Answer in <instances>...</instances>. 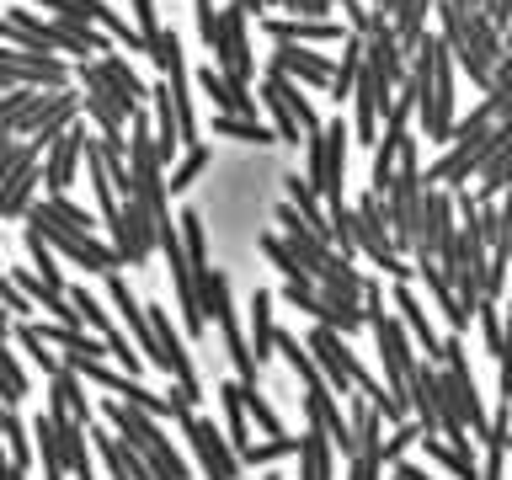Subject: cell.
Masks as SVG:
<instances>
[{
    "instance_id": "cell-1",
    "label": "cell",
    "mask_w": 512,
    "mask_h": 480,
    "mask_svg": "<svg viewBox=\"0 0 512 480\" xmlns=\"http://www.w3.org/2000/svg\"><path fill=\"white\" fill-rule=\"evenodd\" d=\"M352 246H358L384 278H395V283L416 278V267L406 262V256H395V246H390V224H384V198L379 192H363L358 208H352Z\"/></svg>"
},
{
    "instance_id": "cell-2",
    "label": "cell",
    "mask_w": 512,
    "mask_h": 480,
    "mask_svg": "<svg viewBox=\"0 0 512 480\" xmlns=\"http://www.w3.org/2000/svg\"><path fill=\"white\" fill-rule=\"evenodd\" d=\"M27 230H38L48 246H54V256H64V262H75V267H86V272H118V267H123V256L112 251L107 240L64 230V224H54V219L43 214V203L27 208Z\"/></svg>"
},
{
    "instance_id": "cell-3",
    "label": "cell",
    "mask_w": 512,
    "mask_h": 480,
    "mask_svg": "<svg viewBox=\"0 0 512 480\" xmlns=\"http://www.w3.org/2000/svg\"><path fill=\"white\" fill-rule=\"evenodd\" d=\"M214 70L224 80H235V86H251L256 75V59H251V27H246V11L235 6V0H224L219 11V38H214Z\"/></svg>"
},
{
    "instance_id": "cell-4",
    "label": "cell",
    "mask_w": 512,
    "mask_h": 480,
    "mask_svg": "<svg viewBox=\"0 0 512 480\" xmlns=\"http://www.w3.org/2000/svg\"><path fill=\"white\" fill-rule=\"evenodd\" d=\"M182 432L192 438V454H198V464H203V480H240V470H246V464H240V454L230 448V438H224V432L208 422V416H182Z\"/></svg>"
},
{
    "instance_id": "cell-5",
    "label": "cell",
    "mask_w": 512,
    "mask_h": 480,
    "mask_svg": "<svg viewBox=\"0 0 512 480\" xmlns=\"http://www.w3.org/2000/svg\"><path fill=\"white\" fill-rule=\"evenodd\" d=\"M112 251L123 256V267H150V256H155V219H150V208H144V198H123L118 203Z\"/></svg>"
},
{
    "instance_id": "cell-6",
    "label": "cell",
    "mask_w": 512,
    "mask_h": 480,
    "mask_svg": "<svg viewBox=\"0 0 512 480\" xmlns=\"http://www.w3.org/2000/svg\"><path fill=\"white\" fill-rule=\"evenodd\" d=\"M86 144H91V134H86V123H70L64 134L43 150V187H48V198H59V192H70V182H75V171H80V160H86Z\"/></svg>"
},
{
    "instance_id": "cell-7",
    "label": "cell",
    "mask_w": 512,
    "mask_h": 480,
    "mask_svg": "<svg viewBox=\"0 0 512 480\" xmlns=\"http://www.w3.org/2000/svg\"><path fill=\"white\" fill-rule=\"evenodd\" d=\"M144 320H150V331H155V342H160V374H166L171 384H182V390H198V368H192V352L182 342V331L171 326V310L166 304H144Z\"/></svg>"
},
{
    "instance_id": "cell-8",
    "label": "cell",
    "mask_w": 512,
    "mask_h": 480,
    "mask_svg": "<svg viewBox=\"0 0 512 480\" xmlns=\"http://www.w3.org/2000/svg\"><path fill=\"white\" fill-rule=\"evenodd\" d=\"M331 54H315V48H299V43H278L272 48V64L267 70H278V75H288L294 86H304V91H326L331 86Z\"/></svg>"
},
{
    "instance_id": "cell-9",
    "label": "cell",
    "mask_w": 512,
    "mask_h": 480,
    "mask_svg": "<svg viewBox=\"0 0 512 480\" xmlns=\"http://www.w3.org/2000/svg\"><path fill=\"white\" fill-rule=\"evenodd\" d=\"M43 416H48V427H54V443H59V459H64V470H70V480H96L91 475L86 427H80L64 406H54V400H43Z\"/></svg>"
},
{
    "instance_id": "cell-10",
    "label": "cell",
    "mask_w": 512,
    "mask_h": 480,
    "mask_svg": "<svg viewBox=\"0 0 512 480\" xmlns=\"http://www.w3.org/2000/svg\"><path fill=\"white\" fill-rule=\"evenodd\" d=\"M262 27H267V38L272 43H299V48H320V43H342L347 32L331 22H315V16H288V11H278V16H262Z\"/></svg>"
},
{
    "instance_id": "cell-11",
    "label": "cell",
    "mask_w": 512,
    "mask_h": 480,
    "mask_svg": "<svg viewBox=\"0 0 512 480\" xmlns=\"http://www.w3.org/2000/svg\"><path fill=\"white\" fill-rule=\"evenodd\" d=\"M102 416H107V427L118 432L128 448H134V454H150V448L166 438L155 416H150V411H139V406H128V400H102Z\"/></svg>"
},
{
    "instance_id": "cell-12",
    "label": "cell",
    "mask_w": 512,
    "mask_h": 480,
    "mask_svg": "<svg viewBox=\"0 0 512 480\" xmlns=\"http://www.w3.org/2000/svg\"><path fill=\"white\" fill-rule=\"evenodd\" d=\"M395 320L406 326L411 336V347H422L427 352V363H443V342H438V331H432V320H427V304L411 294V283H395Z\"/></svg>"
},
{
    "instance_id": "cell-13",
    "label": "cell",
    "mask_w": 512,
    "mask_h": 480,
    "mask_svg": "<svg viewBox=\"0 0 512 480\" xmlns=\"http://www.w3.org/2000/svg\"><path fill=\"white\" fill-rule=\"evenodd\" d=\"M107 299L118 304V315L128 320V331H134V347L144 352V358H150L155 368L166 363V358H160V342H155L150 320H144V304L134 299V288H128V278H118V272H107Z\"/></svg>"
},
{
    "instance_id": "cell-14",
    "label": "cell",
    "mask_w": 512,
    "mask_h": 480,
    "mask_svg": "<svg viewBox=\"0 0 512 480\" xmlns=\"http://www.w3.org/2000/svg\"><path fill=\"white\" fill-rule=\"evenodd\" d=\"M363 64H368V70H374L390 91L406 80V48L395 43V27H390V22H379V27L363 38Z\"/></svg>"
},
{
    "instance_id": "cell-15",
    "label": "cell",
    "mask_w": 512,
    "mask_h": 480,
    "mask_svg": "<svg viewBox=\"0 0 512 480\" xmlns=\"http://www.w3.org/2000/svg\"><path fill=\"white\" fill-rule=\"evenodd\" d=\"M347 144H352V128L336 118L326 123V187H320V203H326V214L331 208H342V187H347Z\"/></svg>"
},
{
    "instance_id": "cell-16",
    "label": "cell",
    "mask_w": 512,
    "mask_h": 480,
    "mask_svg": "<svg viewBox=\"0 0 512 480\" xmlns=\"http://www.w3.org/2000/svg\"><path fill=\"white\" fill-rule=\"evenodd\" d=\"M198 91L214 102V112H224V118H256V96L246 86H235V80H224L214 64L198 75Z\"/></svg>"
},
{
    "instance_id": "cell-17",
    "label": "cell",
    "mask_w": 512,
    "mask_h": 480,
    "mask_svg": "<svg viewBox=\"0 0 512 480\" xmlns=\"http://www.w3.org/2000/svg\"><path fill=\"white\" fill-rule=\"evenodd\" d=\"M48 400L70 411L80 427H91V422H96V406H91V395H86V379H80L75 368H59V374L48 379Z\"/></svg>"
},
{
    "instance_id": "cell-18",
    "label": "cell",
    "mask_w": 512,
    "mask_h": 480,
    "mask_svg": "<svg viewBox=\"0 0 512 480\" xmlns=\"http://www.w3.org/2000/svg\"><path fill=\"white\" fill-rule=\"evenodd\" d=\"M278 352V326H272V288H251V358L267 363Z\"/></svg>"
},
{
    "instance_id": "cell-19",
    "label": "cell",
    "mask_w": 512,
    "mask_h": 480,
    "mask_svg": "<svg viewBox=\"0 0 512 480\" xmlns=\"http://www.w3.org/2000/svg\"><path fill=\"white\" fill-rule=\"evenodd\" d=\"M294 459H299V480H331V475H336V470H331L336 448L326 443V432H320V427H304Z\"/></svg>"
},
{
    "instance_id": "cell-20",
    "label": "cell",
    "mask_w": 512,
    "mask_h": 480,
    "mask_svg": "<svg viewBox=\"0 0 512 480\" xmlns=\"http://www.w3.org/2000/svg\"><path fill=\"white\" fill-rule=\"evenodd\" d=\"M267 86L283 96V107L294 112V123H299V134H304V139L326 128V123H320V112H315V102L304 96V86H294V80H288V75H278V70H267Z\"/></svg>"
},
{
    "instance_id": "cell-21",
    "label": "cell",
    "mask_w": 512,
    "mask_h": 480,
    "mask_svg": "<svg viewBox=\"0 0 512 480\" xmlns=\"http://www.w3.org/2000/svg\"><path fill=\"white\" fill-rule=\"evenodd\" d=\"M358 70H363V38H352V32H347V38H342V59L331 64V86H326V96L336 107L352 96V86H358Z\"/></svg>"
},
{
    "instance_id": "cell-22",
    "label": "cell",
    "mask_w": 512,
    "mask_h": 480,
    "mask_svg": "<svg viewBox=\"0 0 512 480\" xmlns=\"http://www.w3.org/2000/svg\"><path fill=\"white\" fill-rule=\"evenodd\" d=\"M411 267H416V278L427 283V294H432V304H438V310L448 315V326H454V331H464V326H470V315L459 310V299H454V288H448V278H443V272H438V262H411Z\"/></svg>"
},
{
    "instance_id": "cell-23",
    "label": "cell",
    "mask_w": 512,
    "mask_h": 480,
    "mask_svg": "<svg viewBox=\"0 0 512 480\" xmlns=\"http://www.w3.org/2000/svg\"><path fill=\"white\" fill-rule=\"evenodd\" d=\"M422 448H427V459L443 464V470L454 475V480H480V459L464 454V448H454L448 438H422Z\"/></svg>"
},
{
    "instance_id": "cell-24",
    "label": "cell",
    "mask_w": 512,
    "mask_h": 480,
    "mask_svg": "<svg viewBox=\"0 0 512 480\" xmlns=\"http://www.w3.org/2000/svg\"><path fill=\"white\" fill-rule=\"evenodd\" d=\"M283 182H288V208H294V214H299L304 224H310V230H320V235H326V203L315 198V187L304 182L299 171H288Z\"/></svg>"
},
{
    "instance_id": "cell-25",
    "label": "cell",
    "mask_w": 512,
    "mask_h": 480,
    "mask_svg": "<svg viewBox=\"0 0 512 480\" xmlns=\"http://www.w3.org/2000/svg\"><path fill=\"white\" fill-rule=\"evenodd\" d=\"M464 38H470L475 59L486 64V70H496V59H502V32H496L480 11H464Z\"/></svg>"
},
{
    "instance_id": "cell-26",
    "label": "cell",
    "mask_w": 512,
    "mask_h": 480,
    "mask_svg": "<svg viewBox=\"0 0 512 480\" xmlns=\"http://www.w3.org/2000/svg\"><path fill=\"white\" fill-rule=\"evenodd\" d=\"M219 406H224V422H230V448H251V416H246V400H240V384H219Z\"/></svg>"
},
{
    "instance_id": "cell-27",
    "label": "cell",
    "mask_w": 512,
    "mask_h": 480,
    "mask_svg": "<svg viewBox=\"0 0 512 480\" xmlns=\"http://www.w3.org/2000/svg\"><path fill=\"white\" fill-rule=\"evenodd\" d=\"M176 240H182L192 272L208 267V235H203V214H198V208H182V214H176Z\"/></svg>"
},
{
    "instance_id": "cell-28",
    "label": "cell",
    "mask_w": 512,
    "mask_h": 480,
    "mask_svg": "<svg viewBox=\"0 0 512 480\" xmlns=\"http://www.w3.org/2000/svg\"><path fill=\"white\" fill-rule=\"evenodd\" d=\"M214 134L240 139V144H278V134H272L262 118H224V112H214Z\"/></svg>"
},
{
    "instance_id": "cell-29",
    "label": "cell",
    "mask_w": 512,
    "mask_h": 480,
    "mask_svg": "<svg viewBox=\"0 0 512 480\" xmlns=\"http://www.w3.org/2000/svg\"><path fill=\"white\" fill-rule=\"evenodd\" d=\"M203 171H208V144H192V150H182V155H176V166L166 171V192H187Z\"/></svg>"
},
{
    "instance_id": "cell-30",
    "label": "cell",
    "mask_w": 512,
    "mask_h": 480,
    "mask_svg": "<svg viewBox=\"0 0 512 480\" xmlns=\"http://www.w3.org/2000/svg\"><path fill=\"white\" fill-rule=\"evenodd\" d=\"M11 331H16V342H22V352H27V358H32V363H38V368H43V379H54V374H59V368H64V363H59V352H54V347H48V342H43V336H38V331H32V320H16V326H11Z\"/></svg>"
},
{
    "instance_id": "cell-31",
    "label": "cell",
    "mask_w": 512,
    "mask_h": 480,
    "mask_svg": "<svg viewBox=\"0 0 512 480\" xmlns=\"http://www.w3.org/2000/svg\"><path fill=\"white\" fill-rule=\"evenodd\" d=\"M139 459L150 464V475H155V480H192L187 459H182V454H176V448H171V438H160V443L150 448V454H139Z\"/></svg>"
},
{
    "instance_id": "cell-32",
    "label": "cell",
    "mask_w": 512,
    "mask_h": 480,
    "mask_svg": "<svg viewBox=\"0 0 512 480\" xmlns=\"http://www.w3.org/2000/svg\"><path fill=\"white\" fill-rule=\"evenodd\" d=\"M294 448H299V438H262V443L240 448V464H251V470H272L278 459H294Z\"/></svg>"
},
{
    "instance_id": "cell-33",
    "label": "cell",
    "mask_w": 512,
    "mask_h": 480,
    "mask_svg": "<svg viewBox=\"0 0 512 480\" xmlns=\"http://www.w3.org/2000/svg\"><path fill=\"white\" fill-rule=\"evenodd\" d=\"M27 256H32V272L48 283V288H64V272H59V256H54V246L38 235V230H27Z\"/></svg>"
},
{
    "instance_id": "cell-34",
    "label": "cell",
    "mask_w": 512,
    "mask_h": 480,
    "mask_svg": "<svg viewBox=\"0 0 512 480\" xmlns=\"http://www.w3.org/2000/svg\"><path fill=\"white\" fill-rule=\"evenodd\" d=\"M262 112L272 118V128H278V144H299V139H304V134H299V123H294V112L283 107V96L272 91L267 80H262Z\"/></svg>"
},
{
    "instance_id": "cell-35",
    "label": "cell",
    "mask_w": 512,
    "mask_h": 480,
    "mask_svg": "<svg viewBox=\"0 0 512 480\" xmlns=\"http://www.w3.org/2000/svg\"><path fill=\"white\" fill-rule=\"evenodd\" d=\"M0 384H6V406H22L27 400V374H22V363H16L6 336H0Z\"/></svg>"
},
{
    "instance_id": "cell-36",
    "label": "cell",
    "mask_w": 512,
    "mask_h": 480,
    "mask_svg": "<svg viewBox=\"0 0 512 480\" xmlns=\"http://www.w3.org/2000/svg\"><path fill=\"white\" fill-rule=\"evenodd\" d=\"M43 214L48 219H54V224H64V230H75V235H91V214H86V208H80V203H70V198H64V192H59V198H48L43 203Z\"/></svg>"
},
{
    "instance_id": "cell-37",
    "label": "cell",
    "mask_w": 512,
    "mask_h": 480,
    "mask_svg": "<svg viewBox=\"0 0 512 480\" xmlns=\"http://www.w3.org/2000/svg\"><path fill=\"white\" fill-rule=\"evenodd\" d=\"M134 16H139V43H144V54H155L160 38H166V22H160V6L155 0H134Z\"/></svg>"
},
{
    "instance_id": "cell-38",
    "label": "cell",
    "mask_w": 512,
    "mask_h": 480,
    "mask_svg": "<svg viewBox=\"0 0 512 480\" xmlns=\"http://www.w3.org/2000/svg\"><path fill=\"white\" fill-rule=\"evenodd\" d=\"M240 400H246V416L267 432V438H283V422H278V411L267 406V395H262V390H240Z\"/></svg>"
},
{
    "instance_id": "cell-39",
    "label": "cell",
    "mask_w": 512,
    "mask_h": 480,
    "mask_svg": "<svg viewBox=\"0 0 512 480\" xmlns=\"http://www.w3.org/2000/svg\"><path fill=\"white\" fill-rule=\"evenodd\" d=\"M411 443H422V427H416V422H400V427L390 432V438L379 443V464H400Z\"/></svg>"
},
{
    "instance_id": "cell-40",
    "label": "cell",
    "mask_w": 512,
    "mask_h": 480,
    "mask_svg": "<svg viewBox=\"0 0 512 480\" xmlns=\"http://www.w3.org/2000/svg\"><path fill=\"white\" fill-rule=\"evenodd\" d=\"M336 6H342L347 27H352V38H368V32H374L379 22H390V16H374V11L363 6V0H336Z\"/></svg>"
},
{
    "instance_id": "cell-41",
    "label": "cell",
    "mask_w": 512,
    "mask_h": 480,
    "mask_svg": "<svg viewBox=\"0 0 512 480\" xmlns=\"http://www.w3.org/2000/svg\"><path fill=\"white\" fill-rule=\"evenodd\" d=\"M0 310H6V315H16V320H27V315H32L27 294L11 283V272H6V267H0Z\"/></svg>"
},
{
    "instance_id": "cell-42",
    "label": "cell",
    "mask_w": 512,
    "mask_h": 480,
    "mask_svg": "<svg viewBox=\"0 0 512 480\" xmlns=\"http://www.w3.org/2000/svg\"><path fill=\"white\" fill-rule=\"evenodd\" d=\"M475 315H480V331H486V347H491V352H502V347H507V336H502V310L480 299V304H475Z\"/></svg>"
},
{
    "instance_id": "cell-43",
    "label": "cell",
    "mask_w": 512,
    "mask_h": 480,
    "mask_svg": "<svg viewBox=\"0 0 512 480\" xmlns=\"http://www.w3.org/2000/svg\"><path fill=\"white\" fill-rule=\"evenodd\" d=\"M347 480H384V464H379V454H352V464H347Z\"/></svg>"
},
{
    "instance_id": "cell-44",
    "label": "cell",
    "mask_w": 512,
    "mask_h": 480,
    "mask_svg": "<svg viewBox=\"0 0 512 480\" xmlns=\"http://www.w3.org/2000/svg\"><path fill=\"white\" fill-rule=\"evenodd\" d=\"M22 155H27V139H0V187H6V176L16 171Z\"/></svg>"
},
{
    "instance_id": "cell-45",
    "label": "cell",
    "mask_w": 512,
    "mask_h": 480,
    "mask_svg": "<svg viewBox=\"0 0 512 480\" xmlns=\"http://www.w3.org/2000/svg\"><path fill=\"white\" fill-rule=\"evenodd\" d=\"M502 336H507V342H512V299L502 304Z\"/></svg>"
},
{
    "instance_id": "cell-46",
    "label": "cell",
    "mask_w": 512,
    "mask_h": 480,
    "mask_svg": "<svg viewBox=\"0 0 512 480\" xmlns=\"http://www.w3.org/2000/svg\"><path fill=\"white\" fill-rule=\"evenodd\" d=\"M502 54H512V27L502 32Z\"/></svg>"
},
{
    "instance_id": "cell-47",
    "label": "cell",
    "mask_w": 512,
    "mask_h": 480,
    "mask_svg": "<svg viewBox=\"0 0 512 480\" xmlns=\"http://www.w3.org/2000/svg\"><path fill=\"white\" fill-rule=\"evenodd\" d=\"M6 331H11V315H6V310H0V336H6Z\"/></svg>"
}]
</instances>
